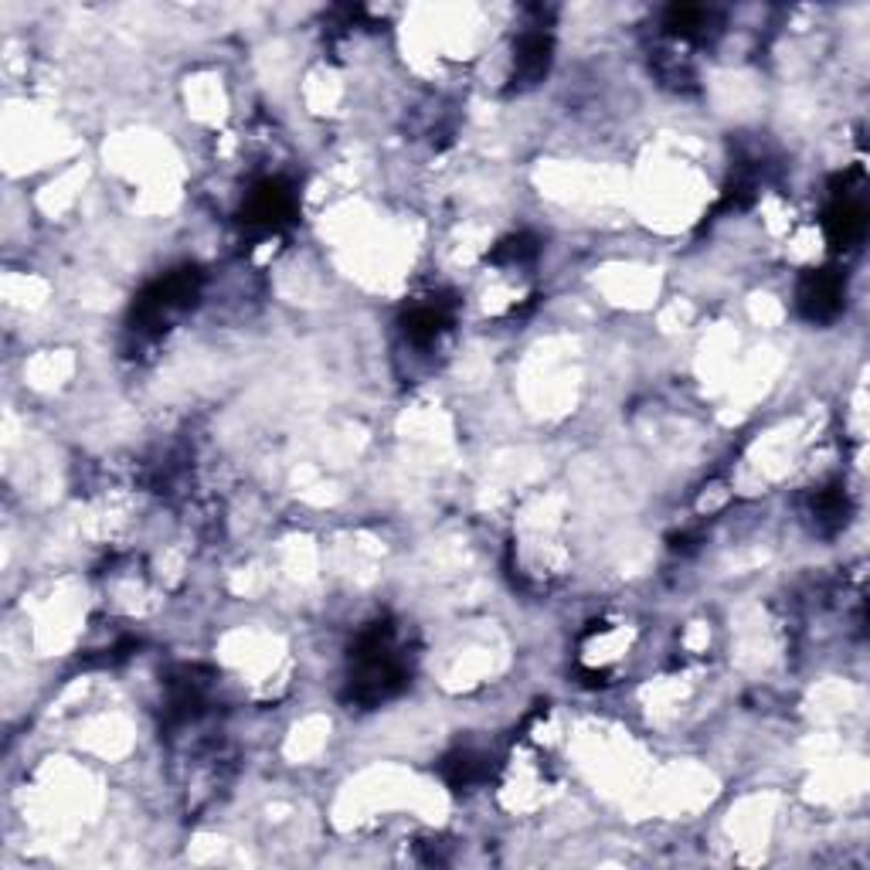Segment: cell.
Segmentation results:
<instances>
[{
  "label": "cell",
  "instance_id": "5b68a950",
  "mask_svg": "<svg viewBox=\"0 0 870 870\" xmlns=\"http://www.w3.org/2000/svg\"><path fill=\"white\" fill-rule=\"evenodd\" d=\"M446 323H449V313L443 303H422L405 316V334L415 344H432L446 331Z\"/></svg>",
  "mask_w": 870,
  "mask_h": 870
},
{
  "label": "cell",
  "instance_id": "ba28073f",
  "mask_svg": "<svg viewBox=\"0 0 870 870\" xmlns=\"http://www.w3.org/2000/svg\"><path fill=\"white\" fill-rule=\"evenodd\" d=\"M534 255H537V242L530 235H510V239H504L494 249V255H489V259H494L497 265H524Z\"/></svg>",
  "mask_w": 870,
  "mask_h": 870
},
{
  "label": "cell",
  "instance_id": "277c9868",
  "mask_svg": "<svg viewBox=\"0 0 870 870\" xmlns=\"http://www.w3.org/2000/svg\"><path fill=\"white\" fill-rule=\"evenodd\" d=\"M548 62H552V38L544 34V28L524 31L514 48V79H520V85H534L548 72Z\"/></svg>",
  "mask_w": 870,
  "mask_h": 870
},
{
  "label": "cell",
  "instance_id": "8992f818",
  "mask_svg": "<svg viewBox=\"0 0 870 870\" xmlns=\"http://www.w3.org/2000/svg\"><path fill=\"white\" fill-rule=\"evenodd\" d=\"M847 514H850V500L840 486H830V489H820V494L812 497V517L823 530H837L847 524Z\"/></svg>",
  "mask_w": 870,
  "mask_h": 870
},
{
  "label": "cell",
  "instance_id": "7a4b0ae2",
  "mask_svg": "<svg viewBox=\"0 0 870 870\" xmlns=\"http://www.w3.org/2000/svg\"><path fill=\"white\" fill-rule=\"evenodd\" d=\"M296 211L293 191L283 181H265L252 191L249 204H245V225L262 229V232H276L280 225H286Z\"/></svg>",
  "mask_w": 870,
  "mask_h": 870
},
{
  "label": "cell",
  "instance_id": "3957f363",
  "mask_svg": "<svg viewBox=\"0 0 870 870\" xmlns=\"http://www.w3.org/2000/svg\"><path fill=\"white\" fill-rule=\"evenodd\" d=\"M867 232V211L857 201L853 191H837L830 211H827V235L837 249H853L860 245Z\"/></svg>",
  "mask_w": 870,
  "mask_h": 870
},
{
  "label": "cell",
  "instance_id": "52a82bcc",
  "mask_svg": "<svg viewBox=\"0 0 870 870\" xmlns=\"http://www.w3.org/2000/svg\"><path fill=\"white\" fill-rule=\"evenodd\" d=\"M443 776L453 789H469L486 776V761L476 751H456L443 761Z\"/></svg>",
  "mask_w": 870,
  "mask_h": 870
},
{
  "label": "cell",
  "instance_id": "6da1fadb",
  "mask_svg": "<svg viewBox=\"0 0 870 870\" xmlns=\"http://www.w3.org/2000/svg\"><path fill=\"white\" fill-rule=\"evenodd\" d=\"M843 280L830 269L809 272V276L799 283V310L806 320L812 323H827L843 310Z\"/></svg>",
  "mask_w": 870,
  "mask_h": 870
}]
</instances>
